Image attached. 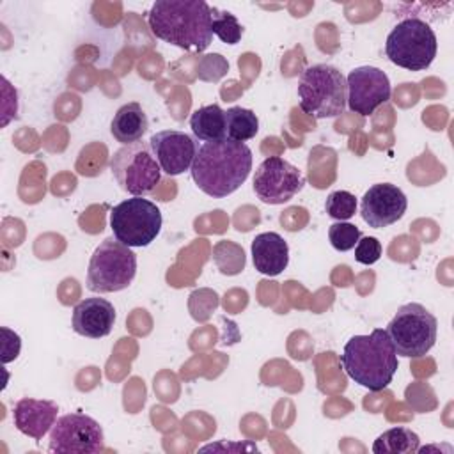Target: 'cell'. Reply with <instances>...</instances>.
Here are the masks:
<instances>
[{"label": "cell", "mask_w": 454, "mask_h": 454, "mask_svg": "<svg viewBox=\"0 0 454 454\" xmlns=\"http://www.w3.org/2000/svg\"><path fill=\"white\" fill-rule=\"evenodd\" d=\"M252 170V151L245 142L231 138L202 142L192 163V179L213 199L234 193Z\"/></svg>", "instance_id": "obj_1"}, {"label": "cell", "mask_w": 454, "mask_h": 454, "mask_svg": "<svg viewBox=\"0 0 454 454\" xmlns=\"http://www.w3.org/2000/svg\"><path fill=\"white\" fill-rule=\"evenodd\" d=\"M147 25L153 35L181 50L204 51L213 41L211 5L204 0H158Z\"/></svg>", "instance_id": "obj_2"}, {"label": "cell", "mask_w": 454, "mask_h": 454, "mask_svg": "<svg viewBox=\"0 0 454 454\" xmlns=\"http://www.w3.org/2000/svg\"><path fill=\"white\" fill-rule=\"evenodd\" d=\"M340 364L344 372L371 392L387 388L399 367L397 353L383 328L369 335H353L342 349Z\"/></svg>", "instance_id": "obj_3"}, {"label": "cell", "mask_w": 454, "mask_h": 454, "mask_svg": "<svg viewBox=\"0 0 454 454\" xmlns=\"http://www.w3.org/2000/svg\"><path fill=\"white\" fill-rule=\"evenodd\" d=\"M346 76L332 64L309 66L298 82L300 108L314 119L339 117L346 108Z\"/></svg>", "instance_id": "obj_4"}, {"label": "cell", "mask_w": 454, "mask_h": 454, "mask_svg": "<svg viewBox=\"0 0 454 454\" xmlns=\"http://www.w3.org/2000/svg\"><path fill=\"white\" fill-rule=\"evenodd\" d=\"M438 51L434 30L420 18L401 20L387 35L385 53L388 60L408 71L427 69Z\"/></svg>", "instance_id": "obj_5"}, {"label": "cell", "mask_w": 454, "mask_h": 454, "mask_svg": "<svg viewBox=\"0 0 454 454\" xmlns=\"http://www.w3.org/2000/svg\"><path fill=\"white\" fill-rule=\"evenodd\" d=\"M137 275V254L115 238L103 239L90 255L87 289L92 293H117L126 289Z\"/></svg>", "instance_id": "obj_6"}, {"label": "cell", "mask_w": 454, "mask_h": 454, "mask_svg": "<svg viewBox=\"0 0 454 454\" xmlns=\"http://www.w3.org/2000/svg\"><path fill=\"white\" fill-rule=\"evenodd\" d=\"M385 332L399 356L420 358L436 342L438 321L422 303H406L397 309Z\"/></svg>", "instance_id": "obj_7"}, {"label": "cell", "mask_w": 454, "mask_h": 454, "mask_svg": "<svg viewBox=\"0 0 454 454\" xmlns=\"http://www.w3.org/2000/svg\"><path fill=\"white\" fill-rule=\"evenodd\" d=\"M110 170L121 190L133 197L149 195L161 179V168L144 140L117 149L110 158Z\"/></svg>", "instance_id": "obj_8"}, {"label": "cell", "mask_w": 454, "mask_h": 454, "mask_svg": "<svg viewBox=\"0 0 454 454\" xmlns=\"http://www.w3.org/2000/svg\"><path fill=\"white\" fill-rule=\"evenodd\" d=\"M161 211L144 197H131L110 211V227L114 238L122 245L147 247L161 231Z\"/></svg>", "instance_id": "obj_9"}, {"label": "cell", "mask_w": 454, "mask_h": 454, "mask_svg": "<svg viewBox=\"0 0 454 454\" xmlns=\"http://www.w3.org/2000/svg\"><path fill=\"white\" fill-rule=\"evenodd\" d=\"M50 452L96 454L105 450V434L98 420L85 413H67L50 429Z\"/></svg>", "instance_id": "obj_10"}, {"label": "cell", "mask_w": 454, "mask_h": 454, "mask_svg": "<svg viewBox=\"0 0 454 454\" xmlns=\"http://www.w3.org/2000/svg\"><path fill=\"white\" fill-rule=\"evenodd\" d=\"M305 186L303 172L280 156L261 161L254 174V192L264 204H284Z\"/></svg>", "instance_id": "obj_11"}, {"label": "cell", "mask_w": 454, "mask_h": 454, "mask_svg": "<svg viewBox=\"0 0 454 454\" xmlns=\"http://www.w3.org/2000/svg\"><path fill=\"white\" fill-rule=\"evenodd\" d=\"M348 98L346 103L351 112L371 115L376 108L390 99L392 87L385 71L374 66H360L346 76Z\"/></svg>", "instance_id": "obj_12"}, {"label": "cell", "mask_w": 454, "mask_h": 454, "mask_svg": "<svg viewBox=\"0 0 454 454\" xmlns=\"http://www.w3.org/2000/svg\"><path fill=\"white\" fill-rule=\"evenodd\" d=\"M408 207L404 192L392 183L372 184L360 199L362 220L372 229H383L403 218Z\"/></svg>", "instance_id": "obj_13"}, {"label": "cell", "mask_w": 454, "mask_h": 454, "mask_svg": "<svg viewBox=\"0 0 454 454\" xmlns=\"http://www.w3.org/2000/svg\"><path fill=\"white\" fill-rule=\"evenodd\" d=\"M151 151L167 176H179L192 168L199 144L193 137L177 131L163 129L149 138Z\"/></svg>", "instance_id": "obj_14"}, {"label": "cell", "mask_w": 454, "mask_h": 454, "mask_svg": "<svg viewBox=\"0 0 454 454\" xmlns=\"http://www.w3.org/2000/svg\"><path fill=\"white\" fill-rule=\"evenodd\" d=\"M73 330L89 339L106 337L115 323L114 305L99 296L85 298L73 309Z\"/></svg>", "instance_id": "obj_15"}, {"label": "cell", "mask_w": 454, "mask_h": 454, "mask_svg": "<svg viewBox=\"0 0 454 454\" xmlns=\"http://www.w3.org/2000/svg\"><path fill=\"white\" fill-rule=\"evenodd\" d=\"M59 406L50 399L21 397L12 408V420L20 433L39 442L53 427Z\"/></svg>", "instance_id": "obj_16"}, {"label": "cell", "mask_w": 454, "mask_h": 454, "mask_svg": "<svg viewBox=\"0 0 454 454\" xmlns=\"http://www.w3.org/2000/svg\"><path fill=\"white\" fill-rule=\"evenodd\" d=\"M254 268L268 277L280 275L289 264V247L278 232H261L252 239Z\"/></svg>", "instance_id": "obj_17"}, {"label": "cell", "mask_w": 454, "mask_h": 454, "mask_svg": "<svg viewBox=\"0 0 454 454\" xmlns=\"http://www.w3.org/2000/svg\"><path fill=\"white\" fill-rule=\"evenodd\" d=\"M147 129H149L147 114L142 108V105L137 103V101L122 105L115 112V115L110 122L112 137L117 142H121L122 145L142 140V137L147 133Z\"/></svg>", "instance_id": "obj_18"}, {"label": "cell", "mask_w": 454, "mask_h": 454, "mask_svg": "<svg viewBox=\"0 0 454 454\" xmlns=\"http://www.w3.org/2000/svg\"><path fill=\"white\" fill-rule=\"evenodd\" d=\"M190 128L202 142L222 140L225 138V110L216 103L200 106L190 115Z\"/></svg>", "instance_id": "obj_19"}, {"label": "cell", "mask_w": 454, "mask_h": 454, "mask_svg": "<svg viewBox=\"0 0 454 454\" xmlns=\"http://www.w3.org/2000/svg\"><path fill=\"white\" fill-rule=\"evenodd\" d=\"M420 447V438L410 427H390L372 443L374 454H413Z\"/></svg>", "instance_id": "obj_20"}, {"label": "cell", "mask_w": 454, "mask_h": 454, "mask_svg": "<svg viewBox=\"0 0 454 454\" xmlns=\"http://www.w3.org/2000/svg\"><path fill=\"white\" fill-rule=\"evenodd\" d=\"M259 131V119L250 108L231 106L225 110V138L247 142Z\"/></svg>", "instance_id": "obj_21"}, {"label": "cell", "mask_w": 454, "mask_h": 454, "mask_svg": "<svg viewBox=\"0 0 454 454\" xmlns=\"http://www.w3.org/2000/svg\"><path fill=\"white\" fill-rule=\"evenodd\" d=\"M211 30L225 44H236L243 35V27L238 18L218 7H211Z\"/></svg>", "instance_id": "obj_22"}, {"label": "cell", "mask_w": 454, "mask_h": 454, "mask_svg": "<svg viewBox=\"0 0 454 454\" xmlns=\"http://www.w3.org/2000/svg\"><path fill=\"white\" fill-rule=\"evenodd\" d=\"M325 211L333 220H349L356 213V199L346 190L332 192L325 200Z\"/></svg>", "instance_id": "obj_23"}, {"label": "cell", "mask_w": 454, "mask_h": 454, "mask_svg": "<svg viewBox=\"0 0 454 454\" xmlns=\"http://www.w3.org/2000/svg\"><path fill=\"white\" fill-rule=\"evenodd\" d=\"M330 245L339 252H348L355 248L356 241L360 239V229L348 222H335L328 229Z\"/></svg>", "instance_id": "obj_24"}, {"label": "cell", "mask_w": 454, "mask_h": 454, "mask_svg": "<svg viewBox=\"0 0 454 454\" xmlns=\"http://www.w3.org/2000/svg\"><path fill=\"white\" fill-rule=\"evenodd\" d=\"M381 252H383V247L374 236H364L355 245V259L356 262L365 266L374 264L381 257Z\"/></svg>", "instance_id": "obj_25"}]
</instances>
